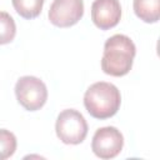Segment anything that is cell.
Listing matches in <instances>:
<instances>
[{
	"label": "cell",
	"instance_id": "1",
	"mask_svg": "<svg viewBox=\"0 0 160 160\" xmlns=\"http://www.w3.org/2000/svg\"><path fill=\"white\" fill-rule=\"evenodd\" d=\"M135 54V44L129 36L122 34L112 35L105 41L101 69L108 75L124 76L131 70Z\"/></svg>",
	"mask_w": 160,
	"mask_h": 160
},
{
	"label": "cell",
	"instance_id": "2",
	"mask_svg": "<svg viewBox=\"0 0 160 160\" xmlns=\"http://www.w3.org/2000/svg\"><path fill=\"white\" fill-rule=\"evenodd\" d=\"M121 104L119 89L110 82L99 81L89 86L84 95V106L88 112L99 120L114 116Z\"/></svg>",
	"mask_w": 160,
	"mask_h": 160
},
{
	"label": "cell",
	"instance_id": "3",
	"mask_svg": "<svg viewBox=\"0 0 160 160\" xmlns=\"http://www.w3.org/2000/svg\"><path fill=\"white\" fill-rule=\"evenodd\" d=\"M55 130L58 138L69 145L82 142L88 135V124L82 114L74 109L62 110L56 119Z\"/></svg>",
	"mask_w": 160,
	"mask_h": 160
},
{
	"label": "cell",
	"instance_id": "4",
	"mask_svg": "<svg viewBox=\"0 0 160 160\" xmlns=\"http://www.w3.org/2000/svg\"><path fill=\"white\" fill-rule=\"evenodd\" d=\"M15 95L19 104L28 111L40 110L48 100V89L36 76H21L15 85Z\"/></svg>",
	"mask_w": 160,
	"mask_h": 160
},
{
	"label": "cell",
	"instance_id": "5",
	"mask_svg": "<svg viewBox=\"0 0 160 160\" xmlns=\"http://www.w3.org/2000/svg\"><path fill=\"white\" fill-rule=\"evenodd\" d=\"M124 146V136L114 126H104L95 131L91 141V150L100 159L118 156Z\"/></svg>",
	"mask_w": 160,
	"mask_h": 160
},
{
	"label": "cell",
	"instance_id": "6",
	"mask_svg": "<svg viewBox=\"0 0 160 160\" xmlns=\"http://www.w3.org/2000/svg\"><path fill=\"white\" fill-rule=\"evenodd\" d=\"M84 15L82 0H54L49 9V20L58 28H70Z\"/></svg>",
	"mask_w": 160,
	"mask_h": 160
},
{
	"label": "cell",
	"instance_id": "7",
	"mask_svg": "<svg viewBox=\"0 0 160 160\" xmlns=\"http://www.w3.org/2000/svg\"><path fill=\"white\" fill-rule=\"evenodd\" d=\"M121 18L119 0H95L91 5V20L100 30L116 26Z\"/></svg>",
	"mask_w": 160,
	"mask_h": 160
},
{
	"label": "cell",
	"instance_id": "8",
	"mask_svg": "<svg viewBox=\"0 0 160 160\" xmlns=\"http://www.w3.org/2000/svg\"><path fill=\"white\" fill-rule=\"evenodd\" d=\"M135 15L145 22H156L160 16V0H134Z\"/></svg>",
	"mask_w": 160,
	"mask_h": 160
},
{
	"label": "cell",
	"instance_id": "9",
	"mask_svg": "<svg viewBox=\"0 0 160 160\" xmlns=\"http://www.w3.org/2000/svg\"><path fill=\"white\" fill-rule=\"evenodd\" d=\"M15 11L24 19H35L40 15L45 0H11Z\"/></svg>",
	"mask_w": 160,
	"mask_h": 160
},
{
	"label": "cell",
	"instance_id": "10",
	"mask_svg": "<svg viewBox=\"0 0 160 160\" xmlns=\"http://www.w3.org/2000/svg\"><path fill=\"white\" fill-rule=\"evenodd\" d=\"M16 34V25L10 14L0 11V45L9 44L14 40Z\"/></svg>",
	"mask_w": 160,
	"mask_h": 160
},
{
	"label": "cell",
	"instance_id": "11",
	"mask_svg": "<svg viewBox=\"0 0 160 160\" xmlns=\"http://www.w3.org/2000/svg\"><path fill=\"white\" fill-rule=\"evenodd\" d=\"M16 150V138L15 135L6 130L0 129V160L10 158Z\"/></svg>",
	"mask_w": 160,
	"mask_h": 160
}]
</instances>
